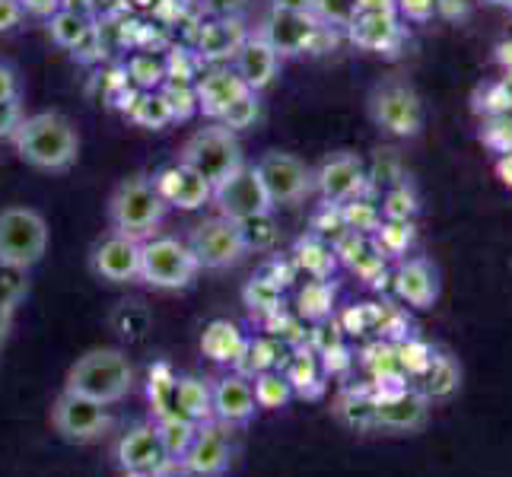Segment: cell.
Instances as JSON below:
<instances>
[{
    "mask_svg": "<svg viewBox=\"0 0 512 477\" xmlns=\"http://www.w3.org/2000/svg\"><path fill=\"white\" fill-rule=\"evenodd\" d=\"M493 7H503V10H512V0H487Z\"/></svg>",
    "mask_w": 512,
    "mask_h": 477,
    "instance_id": "c3c4849f",
    "label": "cell"
},
{
    "mask_svg": "<svg viewBox=\"0 0 512 477\" xmlns=\"http://www.w3.org/2000/svg\"><path fill=\"white\" fill-rule=\"evenodd\" d=\"M261 115V105H258V93H245L236 102H229L226 109L217 115V125L229 128V131H245L252 128Z\"/></svg>",
    "mask_w": 512,
    "mask_h": 477,
    "instance_id": "4dcf8cb0",
    "label": "cell"
},
{
    "mask_svg": "<svg viewBox=\"0 0 512 477\" xmlns=\"http://www.w3.org/2000/svg\"><path fill=\"white\" fill-rule=\"evenodd\" d=\"M347 32L353 45L366 51H392L401 42L398 13H357Z\"/></svg>",
    "mask_w": 512,
    "mask_h": 477,
    "instance_id": "cb8c5ba5",
    "label": "cell"
},
{
    "mask_svg": "<svg viewBox=\"0 0 512 477\" xmlns=\"http://www.w3.org/2000/svg\"><path fill=\"white\" fill-rule=\"evenodd\" d=\"M153 185L163 194L166 207H179V210H198L214 198V185L201 179V175L188 169L185 163H172L160 169L153 175Z\"/></svg>",
    "mask_w": 512,
    "mask_h": 477,
    "instance_id": "ac0fdd59",
    "label": "cell"
},
{
    "mask_svg": "<svg viewBox=\"0 0 512 477\" xmlns=\"http://www.w3.org/2000/svg\"><path fill=\"white\" fill-rule=\"evenodd\" d=\"M395 7L398 13L408 16V20H430L439 7V0H395Z\"/></svg>",
    "mask_w": 512,
    "mask_h": 477,
    "instance_id": "f35d334b",
    "label": "cell"
},
{
    "mask_svg": "<svg viewBox=\"0 0 512 477\" xmlns=\"http://www.w3.org/2000/svg\"><path fill=\"white\" fill-rule=\"evenodd\" d=\"M13 147L23 163L42 172H64L77 163L80 134L74 121L61 112H35L23 115L20 128L13 131Z\"/></svg>",
    "mask_w": 512,
    "mask_h": 477,
    "instance_id": "6da1fadb",
    "label": "cell"
},
{
    "mask_svg": "<svg viewBox=\"0 0 512 477\" xmlns=\"http://www.w3.org/2000/svg\"><path fill=\"white\" fill-rule=\"evenodd\" d=\"M252 93L249 86L239 80L233 67H210L204 77L194 80V96H198V112L217 118L229 102Z\"/></svg>",
    "mask_w": 512,
    "mask_h": 477,
    "instance_id": "7402d4cb",
    "label": "cell"
},
{
    "mask_svg": "<svg viewBox=\"0 0 512 477\" xmlns=\"http://www.w3.org/2000/svg\"><path fill=\"white\" fill-rule=\"evenodd\" d=\"M458 388H462V363L449 357V353L430 357L427 369H423L420 395L427 401H443V398H452Z\"/></svg>",
    "mask_w": 512,
    "mask_h": 477,
    "instance_id": "d4e9b609",
    "label": "cell"
},
{
    "mask_svg": "<svg viewBox=\"0 0 512 477\" xmlns=\"http://www.w3.org/2000/svg\"><path fill=\"white\" fill-rule=\"evenodd\" d=\"M414 214H417V201H414V194L408 188H395L392 194H388V201H385V220L408 223Z\"/></svg>",
    "mask_w": 512,
    "mask_h": 477,
    "instance_id": "d590c367",
    "label": "cell"
},
{
    "mask_svg": "<svg viewBox=\"0 0 512 477\" xmlns=\"http://www.w3.org/2000/svg\"><path fill=\"white\" fill-rule=\"evenodd\" d=\"M179 163L194 169L210 185H220L239 166H245V159H242V144L236 131H229L223 125H207L201 131H194L182 144Z\"/></svg>",
    "mask_w": 512,
    "mask_h": 477,
    "instance_id": "277c9868",
    "label": "cell"
},
{
    "mask_svg": "<svg viewBox=\"0 0 512 477\" xmlns=\"http://www.w3.org/2000/svg\"><path fill=\"white\" fill-rule=\"evenodd\" d=\"M258 35L277 51L280 58H287V55H303V51H312L315 42H319V35H322V23L315 20L312 10L274 7L268 16H264Z\"/></svg>",
    "mask_w": 512,
    "mask_h": 477,
    "instance_id": "7c38bea8",
    "label": "cell"
},
{
    "mask_svg": "<svg viewBox=\"0 0 512 477\" xmlns=\"http://www.w3.org/2000/svg\"><path fill=\"white\" fill-rule=\"evenodd\" d=\"M23 109L20 102H0V137H13V131L20 128Z\"/></svg>",
    "mask_w": 512,
    "mask_h": 477,
    "instance_id": "60d3db41",
    "label": "cell"
},
{
    "mask_svg": "<svg viewBox=\"0 0 512 477\" xmlns=\"http://www.w3.org/2000/svg\"><path fill=\"white\" fill-rule=\"evenodd\" d=\"M48 249V223L32 207L0 210V264L29 271Z\"/></svg>",
    "mask_w": 512,
    "mask_h": 477,
    "instance_id": "8992f818",
    "label": "cell"
},
{
    "mask_svg": "<svg viewBox=\"0 0 512 477\" xmlns=\"http://www.w3.org/2000/svg\"><path fill=\"white\" fill-rule=\"evenodd\" d=\"M166 109L172 115V121H185L198 112V96H194V83H175L169 80L163 90H160Z\"/></svg>",
    "mask_w": 512,
    "mask_h": 477,
    "instance_id": "1f68e13d",
    "label": "cell"
},
{
    "mask_svg": "<svg viewBox=\"0 0 512 477\" xmlns=\"http://www.w3.org/2000/svg\"><path fill=\"white\" fill-rule=\"evenodd\" d=\"M312 185L328 204H350L366 185V166L357 153H331L325 163L312 172Z\"/></svg>",
    "mask_w": 512,
    "mask_h": 477,
    "instance_id": "2e32d148",
    "label": "cell"
},
{
    "mask_svg": "<svg viewBox=\"0 0 512 477\" xmlns=\"http://www.w3.org/2000/svg\"><path fill=\"white\" fill-rule=\"evenodd\" d=\"M312 0H274V7H284V10H309Z\"/></svg>",
    "mask_w": 512,
    "mask_h": 477,
    "instance_id": "7dc6e473",
    "label": "cell"
},
{
    "mask_svg": "<svg viewBox=\"0 0 512 477\" xmlns=\"http://www.w3.org/2000/svg\"><path fill=\"white\" fill-rule=\"evenodd\" d=\"M131 118L137 121V125L150 128V131H160V128H166L169 121H172L163 96L153 93V90H144V93L137 96V102L131 105Z\"/></svg>",
    "mask_w": 512,
    "mask_h": 477,
    "instance_id": "f546056e",
    "label": "cell"
},
{
    "mask_svg": "<svg viewBox=\"0 0 512 477\" xmlns=\"http://www.w3.org/2000/svg\"><path fill=\"white\" fill-rule=\"evenodd\" d=\"M201 4L223 20V16H236L245 4H249V0H201Z\"/></svg>",
    "mask_w": 512,
    "mask_h": 477,
    "instance_id": "7bdbcfd3",
    "label": "cell"
},
{
    "mask_svg": "<svg viewBox=\"0 0 512 477\" xmlns=\"http://www.w3.org/2000/svg\"><path fill=\"white\" fill-rule=\"evenodd\" d=\"M188 249L198 258L201 268L223 271V268H233L236 261H242V255L249 252V245H245L242 226L236 220L217 214L191 229Z\"/></svg>",
    "mask_w": 512,
    "mask_h": 477,
    "instance_id": "ba28073f",
    "label": "cell"
},
{
    "mask_svg": "<svg viewBox=\"0 0 512 477\" xmlns=\"http://www.w3.org/2000/svg\"><path fill=\"white\" fill-rule=\"evenodd\" d=\"M360 13H398L395 0H357Z\"/></svg>",
    "mask_w": 512,
    "mask_h": 477,
    "instance_id": "bcb514c9",
    "label": "cell"
},
{
    "mask_svg": "<svg viewBox=\"0 0 512 477\" xmlns=\"http://www.w3.org/2000/svg\"><path fill=\"white\" fill-rule=\"evenodd\" d=\"M48 32L61 48L74 51L86 39V35L93 32V23H90V16H86V13H77L74 7H61V10H55L48 16Z\"/></svg>",
    "mask_w": 512,
    "mask_h": 477,
    "instance_id": "83f0119b",
    "label": "cell"
},
{
    "mask_svg": "<svg viewBox=\"0 0 512 477\" xmlns=\"http://www.w3.org/2000/svg\"><path fill=\"white\" fill-rule=\"evenodd\" d=\"M331 299H334L331 287H325V284H312V287H306V293H303V312H309L312 318H319V315H325V312L331 309Z\"/></svg>",
    "mask_w": 512,
    "mask_h": 477,
    "instance_id": "8d00e7d4",
    "label": "cell"
},
{
    "mask_svg": "<svg viewBox=\"0 0 512 477\" xmlns=\"http://www.w3.org/2000/svg\"><path fill=\"white\" fill-rule=\"evenodd\" d=\"M430 423V401L420 392L382 395L373 404V430L385 433H420Z\"/></svg>",
    "mask_w": 512,
    "mask_h": 477,
    "instance_id": "e0dca14e",
    "label": "cell"
},
{
    "mask_svg": "<svg viewBox=\"0 0 512 477\" xmlns=\"http://www.w3.org/2000/svg\"><path fill=\"white\" fill-rule=\"evenodd\" d=\"M23 4V13H32V16H51L55 10H61V0H20Z\"/></svg>",
    "mask_w": 512,
    "mask_h": 477,
    "instance_id": "ee69618b",
    "label": "cell"
},
{
    "mask_svg": "<svg viewBox=\"0 0 512 477\" xmlns=\"http://www.w3.org/2000/svg\"><path fill=\"white\" fill-rule=\"evenodd\" d=\"M156 430H160V439H163V449L169 455V462L179 465L182 458H185V452H188V446H191L198 423L182 420V417H175V414H163L160 420H156Z\"/></svg>",
    "mask_w": 512,
    "mask_h": 477,
    "instance_id": "f1b7e54d",
    "label": "cell"
},
{
    "mask_svg": "<svg viewBox=\"0 0 512 477\" xmlns=\"http://www.w3.org/2000/svg\"><path fill=\"white\" fill-rule=\"evenodd\" d=\"M242 39H245V32L236 16H223V20L204 26L198 45L204 58H233V51L239 48Z\"/></svg>",
    "mask_w": 512,
    "mask_h": 477,
    "instance_id": "4316f807",
    "label": "cell"
},
{
    "mask_svg": "<svg viewBox=\"0 0 512 477\" xmlns=\"http://www.w3.org/2000/svg\"><path fill=\"white\" fill-rule=\"evenodd\" d=\"M201 264L188 242L172 236H150L140 242V280L156 290H185L198 277Z\"/></svg>",
    "mask_w": 512,
    "mask_h": 477,
    "instance_id": "52a82bcc",
    "label": "cell"
},
{
    "mask_svg": "<svg viewBox=\"0 0 512 477\" xmlns=\"http://www.w3.org/2000/svg\"><path fill=\"white\" fill-rule=\"evenodd\" d=\"M395 293L414 309H433L439 296V277L430 258H408L395 271Z\"/></svg>",
    "mask_w": 512,
    "mask_h": 477,
    "instance_id": "44dd1931",
    "label": "cell"
},
{
    "mask_svg": "<svg viewBox=\"0 0 512 477\" xmlns=\"http://www.w3.org/2000/svg\"><path fill=\"white\" fill-rule=\"evenodd\" d=\"M369 118L392 137H417L423 128V102L404 77H385L369 93Z\"/></svg>",
    "mask_w": 512,
    "mask_h": 477,
    "instance_id": "5b68a950",
    "label": "cell"
},
{
    "mask_svg": "<svg viewBox=\"0 0 512 477\" xmlns=\"http://www.w3.org/2000/svg\"><path fill=\"white\" fill-rule=\"evenodd\" d=\"M0 102H20V74L0 61Z\"/></svg>",
    "mask_w": 512,
    "mask_h": 477,
    "instance_id": "ab89813d",
    "label": "cell"
},
{
    "mask_svg": "<svg viewBox=\"0 0 512 477\" xmlns=\"http://www.w3.org/2000/svg\"><path fill=\"white\" fill-rule=\"evenodd\" d=\"M217 210L223 217L236 220V223H245V220H255V217H268L274 204L268 198V191H264L261 179L255 166H239L229 179H223L220 185H214V198Z\"/></svg>",
    "mask_w": 512,
    "mask_h": 477,
    "instance_id": "8fae6325",
    "label": "cell"
},
{
    "mask_svg": "<svg viewBox=\"0 0 512 477\" xmlns=\"http://www.w3.org/2000/svg\"><path fill=\"white\" fill-rule=\"evenodd\" d=\"M382 242L388 252H401L404 245L411 242V223H401V220H388L382 226Z\"/></svg>",
    "mask_w": 512,
    "mask_h": 477,
    "instance_id": "74e56055",
    "label": "cell"
},
{
    "mask_svg": "<svg viewBox=\"0 0 512 477\" xmlns=\"http://www.w3.org/2000/svg\"><path fill=\"white\" fill-rule=\"evenodd\" d=\"M67 392L86 395L99 404H118L134 388V366L118 347H96L67 369Z\"/></svg>",
    "mask_w": 512,
    "mask_h": 477,
    "instance_id": "7a4b0ae2",
    "label": "cell"
},
{
    "mask_svg": "<svg viewBox=\"0 0 512 477\" xmlns=\"http://www.w3.org/2000/svg\"><path fill=\"white\" fill-rule=\"evenodd\" d=\"M51 427L67 443H93L109 430V404H99L64 388L51 404Z\"/></svg>",
    "mask_w": 512,
    "mask_h": 477,
    "instance_id": "9c48e42d",
    "label": "cell"
},
{
    "mask_svg": "<svg viewBox=\"0 0 512 477\" xmlns=\"http://www.w3.org/2000/svg\"><path fill=\"white\" fill-rule=\"evenodd\" d=\"M131 77L144 86V90H153V86H160L166 80V64L160 58H150V55L134 58L131 61Z\"/></svg>",
    "mask_w": 512,
    "mask_h": 477,
    "instance_id": "e575fe53",
    "label": "cell"
},
{
    "mask_svg": "<svg viewBox=\"0 0 512 477\" xmlns=\"http://www.w3.org/2000/svg\"><path fill=\"white\" fill-rule=\"evenodd\" d=\"M493 172H497V179H500L506 188H512V150L500 153V159H497V166H493Z\"/></svg>",
    "mask_w": 512,
    "mask_h": 477,
    "instance_id": "f6af8a7d",
    "label": "cell"
},
{
    "mask_svg": "<svg viewBox=\"0 0 512 477\" xmlns=\"http://www.w3.org/2000/svg\"><path fill=\"white\" fill-rule=\"evenodd\" d=\"M166 201L163 194L156 191L153 179L147 175H131V179L121 182L112 198H109V223L115 233H125L134 239H150L156 233V226L166 217Z\"/></svg>",
    "mask_w": 512,
    "mask_h": 477,
    "instance_id": "3957f363",
    "label": "cell"
},
{
    "mask_svg": "<svg viewBox=\"0 0 512 477\" xmlns=\"http://www.w3.org/2000/svg\"><path fill=\"white\" fill-rule=\"evenodd\" d=\"M169 411L166 414H175L182 420H191V423H204V420H214V401H210V385L201 382V379H175L169 382Z\"/></svg>",
    "mask_w": 512,
    "mask_h": 477,
    "instance_id": "603a6c76",
    "label": "cell"
},
{
    "mask_svg": "<svg viewBox=\"0 0 512 477\" xmlns=\"http://www.w3.org/2000/svg\"><path fill=\"white\" fill-rule=\"evenodd\" d=\"M255 172L268 191L274 207L280 204H299L312 191V169L299 156L284 153V150H268L258 163Z\"/></svg>",
    "mask_w": 512,
    "mask_h": 477,
    "instance_id": "30bf717a",
    "label": "cell"
},
{
    "mask_svg": "<svg viewBox=\"0 0 512 477\" xmlns=\"http://www.w3.org/2000/svg\"><path fill=\"white\" fill-rule=\"evenodd\" d=\"M210 401H214V417L223 427H239V423H249L258 411V398H255V385L245 376H223L217 385L210 388Z\"/></svg>",
    "mask_w": 512,
    "mask_h": 477,
    "instance_id": "ffe728a7",
    "label": "cell"
},
{
    "mask_svg": "<svg viewBox=\"0 0 512 477\" xmlns=\"http://www.w3.org/2000/svg\"><path fill=\"white\" fill-rule=\"evenodd\" d=\"M90 268L105 284H134L140 280V239L109 229L93 245Z\"/></svg>",
    "mask_w": 512,
    "mask_h": 477,
    "instance_id": "5bb4252c",
    "label": "cell"
},
{
    "mask_svg": "<svg viewBox=\"0 0 512 477\" xmlns=\"http://www.w3.org/2000/svg\"><path fill=\"white\" fill-rule=\"evenodd\" d=\"M128 477H153V474H128Z\"/></svg>",
    "mask_w": 512,
    "mask_h": 477,
    "instance_id": "681fc988",
    "label": "cell"
},
{
    "mask_svg": "<svg viewBox=\"0 0 512 477\" xmlns=\"http://www.w3.org/2000/svg\"><path fill=\"white\" fill-rule=\"evenodd\" d=\"M309 10L319 23H331V26H350L353 16L360 13L357 0H312Z\"/></svg>",
    "mask_w": 512,
    "mask_h": 477,
    "instance_id": "d6a6232c",
    "label": "cell"
},
{
    "mask_svg": "<svg viewBox=\"0 0 512 477\" xmlns=\"http://www.w3.org/2000/svg\"><path fill=\"white\" fill-rule=\"evenodd\" d=\"M23 20V4L20 0H0V32L16 29Z\"/></svg>",
    "mask_w": 512,
    "mask_h": 477,
    "instance_id": "b9f144b4",
    "label": "cell"
},
{
    "mask_svg": "<svg viewBox=\"0 0 512 477\" xmlns=\"http://www.w3.org/2000/svg\"><path fill=\"white\" fill-rule=\"evenodd\" d=\"M229 427H223L220 420H204L194 430L191 446L182 458V468L194 477H220L229 471V462H233V439L226 433Z\"/></svg>",
    "mask_w": 512,
    "mask_h": 477,
    "instance_id": "4fadbf2b",
    "label": "cell"
},
{
    "mask_svg": "<svg viewBox=\"0 0 512 477\" xmlns=\"http://www.w3.org/2000/svg\"><path fill=\"white\" fill-rule=\"evenodd\" d=\"M201 347H204V353H207L210 360H217V363H236L242 353H245V338H242V331L233 322H210L204 328Z\"/></svg>",
    "mask_w": 512,
    "mask_h": 477,
    "instance_id": "484cf974",
    "label": "cell"
},
{
    "mask_svg": "<svg viewBox=\"0 0 512 477\" xmlns=\"http://www.w3.org/2000/svg\"><path fill=\"white\" fill-rule=\"evenodd\" d=\"M115 458H118V468L125 474L163 477L166 468L172 465L166 449H163V439H160V430H156V423H137V427H131L125 436L118 439Z\"/></svg>",
    "mask_w": 512,
    "mask_h": 477,
    "instance_id": "9a60e30c",
    "label": "cell"
},
{
    "mask_svg": "<svg viewBox=\"0 0 512 477\" xmlns=\"http://www.w3.org/2000/svg\"><path fill=\"white\" fill-rule=\"evenodd\" d=\"M233 70L252 93H261L264 86L274 83L277 70H280V55L261 39L258 32L245 35V39L239 42V48L233 51Z\"/></svg>",
    "mask_w": 512,
    "mask_h": 477,
    "instance_id": "d6986e66",
    "label": "cell"
},
{
    "mask_svg": "<svg viewBox=\"0 0 512 477\" xmlns=\"http://www.w3.org/2000/svg\"><path fill=\"white\" fill-rule=\"evenodd\" d=\"M255 398H258V408H280V404L290 398V388L284 379L264 373L255 379Z\"/></svg>",
    "mask_w": 512,
    "mask_h": 477,
    "instance_id": "836d02e7",
    "label": "cell"
}]
</instances>
